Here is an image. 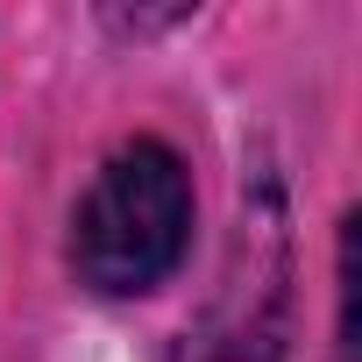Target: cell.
Segmentation results:
<instances>
[{
  "label": "cell",
  "instance_id": "6da1fadb",
  "mask_svg": "<svg viewBox=\"0 0 362 362\" xmlns=\"http://www.w3.org/2000/svg\"><path fill=\"white\" fill-rule=\"evenodd\" d=\"M192 235V177L163 142H121L78 199L71 263L93 291L135 298L163 284Z\"/></svg>",
  "mask_w": 362,
  "mask_h": 362
},
{
  "label": "cell",
  "instance_id": "7a4b0ae2",
  "mask_svg": "<svg viewBox=\"0 0 362 362\" xmlns=\"http://www.w3.org/2000/svg\"><path fill=\"white\" fill-rule=\"evenodd\" d=\"M284 214L263 192L235 221V249L214 305L185 327L170 362H284Z\"/></svg>",
  "mask_w": 362,
  "mask_h": 362
}]
</instances>
